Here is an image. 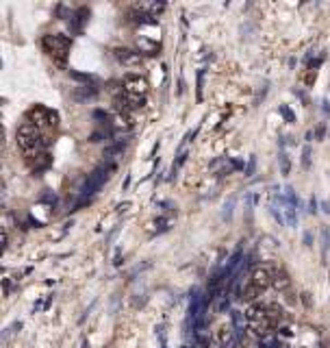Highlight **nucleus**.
Listing matches in <instances>:
<instances>
[{"label":"nucleus","instance_id":"14","mask_svg":"<svg viewBox=\"0 0 330 348\" xmlns=\"http://www.w3.org/2000/svg\"><path fill=\"white\" fill-rule=\"evenodd\" d=\"M124 148H126V142H117V144L109 146V148L105 150V157H107V159H113L115 154H120V152H122Z\"/></svg>","mask_w":330,"mask_h":348},{"label":"nucleus","instance_id":"16","mask_svg":"<svg viewBox=\"0 0 330 348\" xmlns=\"http://www.w3.org/2000/svg\"><path fill=\"white\" fill-rule=\"evenodd\" d=\"M285 220H287V224H289V226H298V214H296V207H291V205H287V207H285Z\"/></svg>","mask_w":330,"mask_h":348},{"label":"nucleus","instance_id":"12","mask_svg":"<svg viewBox=\"0 0 330 348\" xmlns=\"http://www.w3.org/2000/svg\"><path fill=\"white\" fill-rule=\"evenodd\" d=\"M29 163H31V168H33V170H44V168H48V166H50V154H48V152H39L37 157L29 159Z\"/></svg>","mask_w":330,"mask_h":348},{"label":"nucleus","instance_id":"13","mask_svg":"<svg viewBox=\"0 0 330 348\" xmlns=\"http://www.w3.org/2000/svg\"><path fill=\"white\" fill-rule=\"evenodd\" d=\"M233 331H235V328L228 326V324L219 326V331H217V342H219V346H228V342L233 340Z\"/></svg>","mask_w":330,"mask_h":348},{"label":"nucleus","instance_id":"30","mask_svg":"<svg viewBox=\"0 0 330 348\" xmlns=\"http://www.w3.org/2000/svg\"><path fill=\"white\" fill-rule=\"evenodd\" d=\"M322 207H324V211L330 216V205H328V203H322Z\"/></svg>","mask_w":330,"mask_h":348},{"label":"nucleus","instance_id":"2","mask_svg":"<svg viewBox=\"0 0 330 348\" xmlns=\"http://www.w3.org/2000/svg\"><path fill=\"white\" fill-rule=\"evenodd\" d=\"M42 48L59 68H66L68 54H70V48H72V40L68 37V35H61V33L44 35L42 37Z\"/></svg>","mask_w":330,"mask_h":348},{"label":"nucleus","instance_id":"4","mask_svg":"<svg viewBox=\"0 0 330 348\" xmlns=\"http://www.w3.org/2000/svg\"><path fill=\"white\" fill-rule=\"evenodd\" d=\"M26 122L35 124L37 129H44V126H52V129H57L59 118H57V113H52L50 109H46L44 105H35V107L29 109V113H26Z\"/></svg>","mask_w":330,"mask_h":348},{"label":"nucleus","instance_id":"26","mask_svg":"<svg viewBox=\"0 0 330 348\" xmlns=\"http://www.w3.org/2000/svg\"><path fill=\"white\" fill-rule=\"evenodd\" d=\"M7 242H9V237H7V233H3L0 235V246H3V250L7 248Z\"/></svg>","mask_w":330,"mask_h":348},{"label":"nucleus","instance_id":"29","mask_svg":"<svg viewBox=\"0 0 330 348\" xmlns=\"http://www.w3.org/2000/svg\"><path fill=\"white\" fill-rule=\"evenodd\" d=\"M324 111L330 115V103H328V100H324Z\"/></svg>","mask_w":330,"mask_h":348},{"label":"nucleus","instance_id":"3","mask_svg":"<svg viewBox=\"0 0 330 348\" xmlns=\"http://www.w3.org/2000/svg\"><path fill=\"white\" fill-rule=\"evenodd\" d=\"M111 172H113V166H102V168H96L94 172L87 177V181L82 183V187H80V194L89 198V196H94L96 191L105 185V183L109 181V177H111Z\"/></svg>","mask_w":330,"mask_h":348},{"label":"nucleus","instance_id":"8","mask_svg":"<svg viewBox=\"0 0 330 348\" xmlns=\"http://www.w3.org/2000/svg\"><path fill=\"white\" fill-rule=\"evenodd\" d=\"M272 285L274 287H276V289H287L289 285H291V281H289V274L285 272V270H282V268H276V270H274V283H272Z\"/></svg>","mask_w":330,"mask_h":348},{"label":"nucleus","instance_id":"28","mask_svg":"<svg viewBox=\"0 0 330 348\" xmlns=\"http://www.w3.org/2000/svg\"><path fill=\"white\" fill-rule=\"evenodd\" d=\"M304 244H306V246L313 244V237H311V233H304Z\"/></svg>","mask_w":330,"mask_h":348},{"label":"nucleus","instance_id":"25","mask_svg":"<svg viewBox=\"0 0 330 348\" xmlns=\"http://www.w3.org/2000/svg\"><path fill=\"white\" fill-rule=\"evenodd\" d=\"M317 211V200H315V196L311 198V203H308V214H315Z\"/></svg>","mask_w":330,"mask_h":348},{"label":"nucleus","instance_id":"15","mask_svg":"<svg viewBox=\"0 0 330 348\" xmlns=\"http://www.w3.org/2000/svg\"><path fill=\"white\" fill-rule=\"evenodd\" d=\"M278 163H280V172H282V174H289V172H291V161H289V154H287L285 150H280Z\"/></svg>","mask_w":330,"mask_h":348},{"label":"nucleus","instance_id":"20","mask_svg":"<svg viewBox=\"0 0 330 348\" xmlns=\"http://www.w3.org/2000/svg\"><path fill=\"white\" fill-rule=\"evenodd\" d=\"M278 111H280L282 115H285V120H287V122H296V115H293V111H291V109H289L287 105H280Z\"/></svg>","mask_w":330,"mask_h":348},{"label":"nucleus","instance_id":"11","mask_svg":"<svg viewBox=\"0 0 330 348\" xmlns=\"http://www.w3.org/2000/svg\"><path fill=\"white\" fill-rule=\"evenodd\" d=\"M245 320H248L245 314H241V311H233V328H235L237 335L245 333Z\"/></svg>","mask_w":330,"mask_h":348},{"label":"nucleus","instance_id":"9","mask_svg":"<svg viewBox=\"0 0 330 348\" xmlns=\"http://www.w3.org/2000/svg\"><path fill=\"white\" fill-rule=\"evenodd\" d=\"M113 54H115V59L120 61V63H135V61H139V54L133 52V50H128V48H113Z\"/></svg>","mask_w":330,"mask_h":348},{"label":"nucleus","instance_id":"18","mask_svg":"<svg viewBox=\"0 0 330 348\" xmlns=\"http://www.w3.org/2000/svg\"><path fill=\"white\" fill-rule=\"evenodd\" d=\"M302 168L311 170V146L308 144H304V148H302Z\"/></svg>","mask_w":330,"mask_h":348},{"label":"nucleus","instance_id":"27","mask_svg":"<svg viewBox=\"0 0 330 348\" xmlns=\"http://www.w3.org/2000/svg\"><path fill=\"white\" fill-rule=\"evenodd\" d=\"M163 9H165V5H152V13H159Z\"/></svg>","mask_w":330,"mask_h":348},{"label":"nucleus","instance_id":"21","mask_svg":"<svg viewBox=\"0 0 330 348\" xmlns=\"http://www.w3.org/2000/svg\"><path fill=\"white\" fill-rule=\"evenodd\" d=\"M202 85H204V70L198 72V100H202Z\"/></svg>","mask_w":330,"mask_h":348},{"label":"nucleus","instance_id":"1","mask_svg":"<svg viewBox=\"0 0 330 348\" xmlns=\"http://www.w3.org/2000/svg\"><path fill=\"white\" fill-rule=\"evenodd\" d=\"M15 140H17L20 150L26 154V161L33 159V157H37L39 152H46V148H48V144H50L42 135V129H37V126L31 124V122H24L20 129H17Z\"/></svg>","mask_w":330,"mask_h":348},{"label":"nucleus","instance_id":"22","mask_svg":"<svg viewBox=\"0 0 330 348\" xmlns=\"http://www.w3.org/2000/svg\"><path fill=\"white\" fill-rule=\"evenodd\" d=\"M254 168H256V157H250V163H248V168H245V174L250 177V174L254 172Z\"/></svg>","mask_w":330,"mask_h":348},{"label":"nucleus","instance_id":"5","mask_svg":"<svg viewBox=\"0 0 330 348\" xmlns=\"http://www.w3.org/2000/svg\"><path fill=\"white\" fill-rule=\"evenodd\" d=\"M274 270H276V265H272V263L254 265V270L250 274V283H254L259 289H267L274 283Z\"/></svg>","mask_w":330,"mask_h":348},{"label":"nucleus","instance_id":"7","mask_svg":"<svg viewBox=\"0 0 330 348\" xmlns=\"http://www.w3.org/2000/svg\"><path fill=\"white\" fill-rule=\"evenodd\" d=\"M89 20V9H85V7H80L78 11L72 15V20H70V26H72V31L74 33H80L82 31V24H85Z\"/></svg>","mask_w":330,"mask_h":348},{"label":"nucleus","instance_id":"23","mask_svg":"<svg viewBox=\"0 0 330 348\" xmlns=\"http://www.w3.org/2000/svg\"><path fill=\"white\" fill-rule=\"evenodd\" d=\"M233 205H235V200H228V203H226V207H224V209H226V211H224V220L231 218V214H233Z\"/></svg>","mask_w":330,"mask_h":348},{"label":"nucleus","instance_id":"17","mask_svg":"<svg viewBox=\"0 0 330 348\" xmlns=\"http://www.w3.org/2000/svg\"><path fill=\"white\" fill-rule=\"evenodd\" d=\"M96 94H98V89H96V87H91V89H89V87H82V89H78L76 94H74V98H76V100H82V98H94Z\"/></svg>","mask_w":330,"mask_h":348},{"label":"nucleus","instance_id":"6","mask_svg":"<svg viewBox=\"0 0 330 348\" xmlns=\"http://www.w3.org/2000/svg\"><path fill=\"white\" fill-rule=\"evenodd\" d=\"M122 87H124V94L128 96H146L148 94V81L139 74H126L122 81Z\"/></svg>","mask_w":330,"mask_h":348},{"label":"nucleus","instance_id":"10","mask_svg":"<svg viewBox=\"0 0 330 348\" xmlns=\"http://www.w3.org/2000/svg\"><path fill=\"white\" fill-rule=\"evenodd\" d=\"M261 294H263V289H259L254 283H248V285L241 289V300H245V303H254Z\"/></svg>","mask_w":330,"mask_h":348},{"label":"nucleus","instance_id":"19","mask_svg":"<svg viewBox=\"0 0 330 348\" xmlns=\"http://www.w3.org/2000/svg\"><path fill=\"white\" fill-rule=\"evenodd\" d=\"M315 79H317V70H311V68L304 72V76H302V81H304V85H306V87L313 85V83H315Z\"/></svg>","mask_w":330,"mask_h":348},{"label":"nucleus","instance_id":"24","mask_svg":"<svg viewBox=\"0 0 330 348\" xmlns=\"http://www.w3.org/2000/svg\"><path fill=\"white\" fill-rule=\"evenodd\" d=\"M324 135H326V126H324V124H319V126H317V131H315V137H317V140H324Z\"/></svg>","mask_w":330,"mask_h":348}]
</instances>
